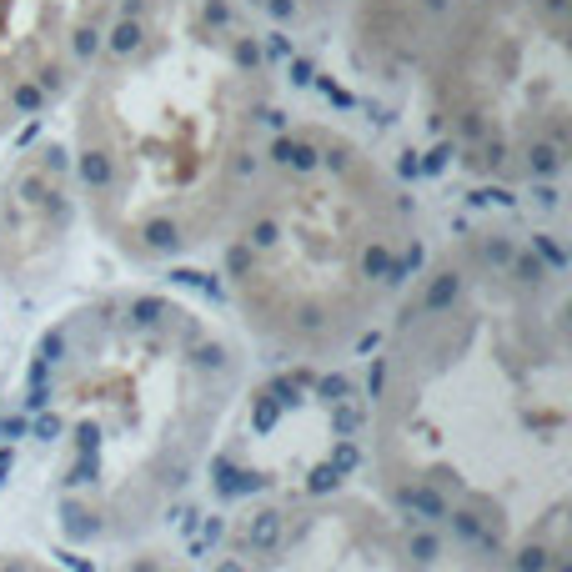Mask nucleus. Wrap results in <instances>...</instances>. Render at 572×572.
Segmentation results:
<instances>
[{
  "label": "nucleus",
  "instance_id": "6",
  "mask_svg": "<svg viewBox=\"0 0 572 572\" xmlns=\"http://www.w3.org/2000/svg\"><path fill=\"white\" fill-rule=\"evenodd\" d=\"M206 572H507L487 547L377 487H307L241 507Z\"/></svg>",
  "mask_w": 572,
  "mask_h": 572
},
{
  "label": "nucleus",
  "instance_id": "10",
  "mask_svg": "<svg viewBox=\"0 0 572 572\" xmlns=\"http://www.w3.org/2000/svg\"><path fill=\"white\" fill-rule=\"evenodd\" d=\"M337 0H246L251 16H266L276 26H312L317 16H327Z\"/></svg>",
  "mask_w": 572,
  "mask_h": 572
},
{
  "label": "nucleus",
  "instance_id": "4",
  "mask_svg": "<svg viewBox=\"0 0 572 572\" xmlns=\"http://www.w3.org/2000/svg\"><path fill=\"white\" fill-rule=\"evenodd\" d=\"M216 241L241 327L292 362L357 352L422 266L407 186L327 121H292L266 136Z\"/></svg>",
  "mask_w": 572,
  "mask_h": 572
},
{
  "label": "nucleus",
  "instance_id": "9",
  "mask_svg": "<svg viewBox=\"0 0 572 572\" xmlns=\"http://www.w3.org/2000/svg\"><path fill=\"white\" fill-rule=\"evenodd\" d=\"M0 572H66V567L51 562V557H41V552H0ZM116 572H186V567L171 562L166 552H141L136 562H126Z\"/></svg>",
  "mask_w": 572,
  "mask_h": 572
},
{
  "label": "nucleus",
  "instance_id": "3",
  "mask_svg": "<svg viewBox=\"0 0 572 572\" xmlns=\"http://www.w3.org/2000/svg\"><path fill=\"white\" fill-rule=\"evenodd\" d=\"M246 387L231 337L166 292L66 312L31 372V427L71 542L111 547L166 517Z\"/></svg>",
  "mask_w": 572,
  "mask_h": 572
},
{
  "label": "nucleus",
  "instance_id": "5",
  "mask_svg": "<svg viewBox=\"0 0 572 572\" xmlns=\"http://www.w3.org/2000/svg\"><path fill=\"white\" fill-rule=\"evenodd\" d=\"M442 146L497 186H547L572 151V0H422L407 41Z\"/></svg>",
  "mask_w": 572,
  "mask_h": 572
},
{
  "label": "nucleus",
  "instance_id": "1",
  "mask_svg": "<svg viewBox=\"0 0 572 572\" xmlns=\"http://www.w3.org/2000/svg\"><path fill=\"white\" fill-rule=\"evenodd\" d=\"M572 297L552 241L477 226L412 271L367 382L372 487L487 547L567 572Z\"/></svg>",
  "mask_w": 572,
  "mask_h": 572
},
{
  "label": "nucleus",
  "instance_id": "2",
  "mask_svg": "<svg viewBox=\"0 0 572 572\" xmlns=\"http://www.w3.org/2000/svg\"><path fill=\"white\" fill-rule=\"evenodd\" d=\"M76 91L71 186L136 266L211 246L271 136V61L246 0H121Z\"/></svg>",
  "mask_w": 572,
  "mask_h": 572
},
{
  "label": "nucleus",
  "instance_id": "7",
  "mask_svg": "<svg viewBox=\"0 0 572 572\" xmlns=\"http://www.w3.org/2000/svg\"><path fill=\"white\" fill-rule=\"evenodd\" d=\"M121 0H0V146L81 81Z\"/></svg>",
  "mask_w": 572,
  "mask_h": 572
},
{
  "label": "nucleus",
  "instance_id": "8",
  "mask_svg": "<svg viewBox=\"0 0 572 572\" xmlns=\"http://www.w3.org/2000/svg\"><path fill=\"white\" fill-rule=\"evenodd\" d=\"M71 211L76 186L66 151L56 141L26 151L0 186V276L11 286H41L66 256Z\"/></svg>",
  "mask_w": 572,
  "mask_h": 572
}]
</instances>
